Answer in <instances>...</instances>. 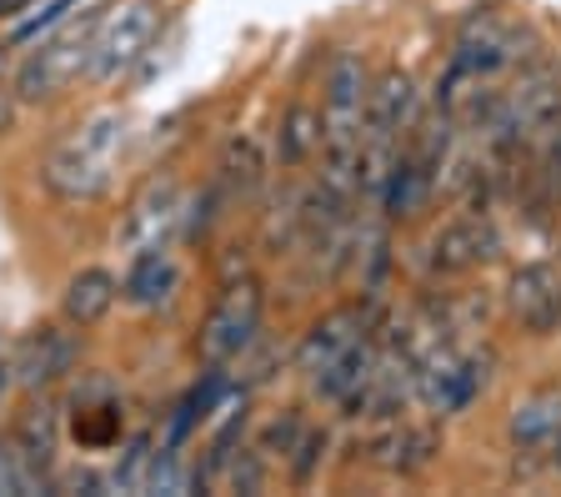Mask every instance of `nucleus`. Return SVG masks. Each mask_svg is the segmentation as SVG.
Here are the masks:
<instances>
[{
	"label": "nucleus",
	"mask_w": 561,
	"mask_h": 497,
	"mask_svg": "<svg viewBox=\"0 0 561 497\" xmlns=\"http://www.w3.org/2000/svg\"><path fill=\"white\" fill-rule=\"evenodd\" d=\"M416 116H421L416 76L401 71V66H386L381 76H371L366 121H362V156H391L401 136L416 126Z\"/></svg>",
	"instance_id": "8"
},
{
	"label": "nucleus",
	"mask_w": 561,
	"mask_h": 497,
	"mask_svg": "<svg viewBox=\"0 0 561 497\" xmlns=\"http://www.w3.org/2000/svg\"><path fill=\"white\" fill-rule=\"evenodd\" d=\"M101 21H105V5H91L81 15L70 11L60 25H50L46 36H35L25 46V56L15 60V76H11V91L21 95V106H56V101H66L91 76Z\"/></svg>",
	"instance_id": "2"
},
{
	"label": "nucleus",
	"mask_w": 561,
	"mask_h": 497,
	"mask_svg": "<svg viewBox=\"0 0 561 497\" xmlns=\"http://www.w3.org/2000/svg\"><path fill=\"white\" fill-rule=\"evenodd\" d=\"M301 432H306V407H280V417H271L256 432V448L266 452L271 462H286L291 448L301 442Z\"/></svg>",
	"instance_id": "20"
},
{
	"label": "nucleus",
	"mask_w": 561,
	"mask_h": 497,
	"mask_svg": "<svg viewBox=\"0 0 561 497\" xmlns=\"http://www.w3.org/2000/svg\"><path fill=\"white\" fill-rule=\"evenodd\" d=\"M327 452H331V432H327V427H311V422H306L301 442H296L291 458H286V467H291V483H296V487L311 483V477L321 473V462H327Z\"/></svg>",
	"instance_id": "21"
},
{
	"label": "nucleus",
	"mask_w": 561,
	"mask_h": 497,
	"mask_svg": "<svg viewBox=\"0 0 561 497\" xmlns=\"http://www.w3.org/2000/svg\"><path fill=\"white\" fill-rule=\"evenodd\" d=\"M541 452H547V467H551V473H561V432H557V438H551Z\"/></svg>",
	"instance_id": "25"
},
{
	"label": "nucleus",
	"mask_w": 561,
	"mask_h": 497,
	"mask_svg": "<svg viewBox=\"0 0 561 497\" xmlns=\"http://www.w3.org/2000/svg\"><path fill=\"white\" fill-rule=\"evenodd\" d=\"M60 448H66V407L56 403V392H25L21 413L5 427V452L35 487H50L60 467Z\"/></svg>",
	"instance_id": "7"
},
{
	"label": "nucleus",
	"mask_w": 561,
	"mask_h": 497,
	"mask_svg": "<svg viewBox=\"0 0 561 497\" xmlns=\"http://www.w3.org/2000/svg\"><path fill=\"white\" fill-rule=\"evenodd\" d=\"M557 432H561V392L557 387H541V392H531V397H522V403L512 407V417H506V438H512L516 452H541Z\"/></svg>",
	"instance_id": "17"
},
{
	"label": "nucleus",
	"mask_w": 561,
	"mask_h": 497,
	"mask_svg": "<svg viewBox=\"0 0 561 497\" xmlns=\"http://www.w3.org/2000/svg\"><path fill=\"white\" fill-rule=\"evenodd\" d=\"M175 292H181V261H175L171 247L130 251L126 276H121V302L130 312H161Z\"/></svg>",
	"instance_id": "14"
},
{
	"label": "nucleus",
	"mask_w": 561,
	"mask_h": 497,
	"mask_svg": "<svg viewBox=\"0 0 561 497\" xmlns=\"http://www.w3.org/2000/svg\"><path fill=\"white\" fill-rule=\"evenodd\" d=\"M502 251V231L491 222V212H461L451 222H442L426 241V267L436 276H467L477 267H486Z\"/></svg>",
	"instance_id": "11"
},
{
	"label": "nucleus",
	"mask_w": 561,
	"mask_h": 497,
	"mask_svg": "<svg viewBox=\"0 0 561 497\" xmlns=\"http://www.w3.org/2000/svg\"><path fill=\"white\" fill-rule=\"evenodd\" d=\"M506 317L526 331V337H551L561 331V267L551 261H522L506 276Z\"/></svg>",
	"instance_id": "12"
},
{
	"label": "nucleus",
	"mask_w": 561,
	"mask_h": 497,
	"mask_svg": "<svg viewBox=\"0 0 561 497\" xmlns=\"http://www.w3.org/2000/svg\"><path fill=\"white\" fill-rule=\"evenodd\" d=\"M321 136H327V116H321V101L311 95H291L286 111L276 121V136H271V161L276 171H306V166L321 156Z\"/></svg>",
	"instance_id": "13"
},
{
	"label": "nucleus",
	"mask_w": 561,
	"mask_h": 497,
	"mask_svg": "<svg viewBox=\"0 0 561 497\" xmlns=\"http://www.w3.org/2000/svg\"><path fill=\"white\" fill-rule=\"evenodd\" d=\"M366 91H371V66L362 50H336L321 71V116H327V136L321 146L336 142H362L366 121Z\"/></svg>",
	"instance_id": "9"
},
{
	"label": "nucleus",
	"mask_w": 561,
	"mask_h": 497,
	"mask_svg": "<svg viewBox=\"0 0 561 497\" xmlns=\"http://www.w3.org/2000/svg\"><path fill=\"white\" fill-rule=\"evenodd\" d=\"M130 146V116L116 106H101L91 116H81L66 136L50 142V151L41 156V191L60 206H95L101 196H111L121 177V156Z\"/></svg>",
	"instance_id": "1"
},
{
	"label": "nucleus",
	"mask_w": 561,
	"mask_h": 497,
	"mask_svg": "<svg viewBox=\"0 0 561 497\" xmlns=\"http://www.w3.org/2000/svg\"><path fill=\"white\" fill-rule=\"evenodd\" d=\"M442 427L436 422H401L397 427V448H391V467L386 473H397V477H421V473H432L436 462H442Z\"/></svg>",
	"instance_id": "18"
},
{
	"label": "nucleus",
	"mask_w": 561,
	"mask_h": 497,
	"mask_svg": "<svg viewBox=\"0 0 561 497\" xmlns=\"http://www.w3.org/2000/svg\"><path fill=\"white\" fill-rule=\"evenodd\" d=\"M15 121H21V95L11 86H0V142L15 131Z\"/></svg>",
	"instance_id": "22"
},
{
	"label": "nucleus",
	"mask_w": 561,
	"mask_h": 497,
	"mask_svg": "<svg viewBox=\"0 0 561 497\" xmlns=\"http://www.w3.org/2000/svg\"><path fill=\"white\" fill-rule=\"evenodd\" d=\"M11 76H15V41L0 36V86H11Z\"/></svg>",
	"instance_id": "24"
},
{
	"label": "nucleus",
	"mask_w": 561,
	"mask_h": 497,
	"mask_svg": "<svg viewBox=\"0 0 561 497\" xmlns=\"http://www.w3.org/2000/svg\"><path fill=\"white\" fill-rule=\"evenodd\" d=\"M366 337H376V296H366V302H341V307H331L327 317H316L311 327L301 331V342H296V372L321 377L331 362H341V357L356 342H366Z\"/></svg>",
	"instance_id": "10"
},
{
	"label": "nucleus",
	"mask_w": 561,
	"mask_h": 497,
	"mask_svg": "<svg viewBox=\"0 0 561 497\" xmlns=\"http://www.w3.org/2000/svg\"><path fill=\"white\" fill-rule=\"evenodd\" d=\"M271 171H276V161H271V146L261 142L256 131H236L231 142L221 146V161H216V181L226 187L231 202H251V196H261L266 181H271Z\"/></svg>",
	"instance_id": "15"
},
{
	"label": "nucleus",
	"mask_w": 561,
	"mask_h": 497,
	"mask_svg": "<svg viewBox=\"0 0 561 497\" xmlns=\"http://www.w3.org/2000/svg\"><path fill=\"white\" fill-rule=\"evenodd\" d=\"M161 0H121V5H105V21L95 31V56H91V76L85 81L111 91V86L130 81V76L146 66V56L156 50L161 36Z\"/></svg>",
	"instance_id": "3"
},
{
	"label": "nucleus",
	"mask_w": 561,
	"mask_h": 497,
	"mask_svg": "<svg viewBox=\"0 0 561 497\" xmlns=\"http://www.w3.org/2000/svg\"><path fill=\"white\" fill-rule=\"evenodd\" d=\"M261 321H266V282L251 272L221 276V292L210 296V307L196 331L201 357L216 362V368H231L236 357L261 337Z\"/></svg>",
	"instance_id": "4"
},
{
	"label": "nucleus",
	"mask_w": 561,
	"mask_h": 497,
	"mask_svg": "<svg viewBox=\"0 0 561 497\" xmlns=\"http://www.w3.org/2000/svg\"><path fill=\"white\" fill-rule=\"evenodd\" d=\"M116 302H121V276L111 267H81V272H70L66 286H60V317L81 331L101 327L116 312Z\"/></svg>",
	"instance_id": "16"
},
{
	"label": "nucleus",
	"mask_w": 561,
	"mask_h": 497,
	"mask_svg": "<svg viewBox=\"0 0 561 497\" xmlns=\"http://www.w3.org/2000/svg\"><path fill=\"white\" fill-rule=\"evenodd\" d=\"M151 458H156V438L151 432H136V438H121V458L111 467V493H146V477H151Z\"/></svg>",
	"instance_id": "19"
},
{
	"label": "nucleus",
	"mask_w": 561,
	"mask_h": 497,
	"mask_svg": "<svg viewBox=\"0 0 561 497\" xmlns=\"http://www.w3.org/2000/svg\"><path fill=\"white\" fill-rule=\"evenodd\" d=\"M81 372V327L35 321L11 342V377L21 392H60Z\"/></svg>",
	"instance_id": "6"
},
{
	"label": "nucleus",
	"mask_w": 561,
	"mask_h": 497,
	"mask_svg": "<svg viewBox=\"0 0 561 497\" xmlns=\"http://www.w3.org/2000/svg\"><path fill=\"white\" fill-rule=\"evenodd\" d=\"M181 216H186V181L175 177L171 166L151 171L121 206L116 222V247L126 251H146V247H175L181 237Z\"/></svg>",
	"instance_id": "5"
},
{
	"label": "nucleus",
	"mask_w": 561,
	"mask_h": 497,
	"mask_svg": "<svg viewBox=\"0 0 561 497\" xmlns=\"http://www.w3.org/2000/svg\"><path fill=\"white\" fill-rule=\"evenodd\" d=\"M41 0H0V25H15L25 11H35Z\"/></svg>",
	"instance_id": "23"
}]
</instances>
